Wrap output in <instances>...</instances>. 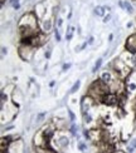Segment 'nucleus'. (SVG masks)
Wrapping results in <instances>:
<instances>
[{"label": "nucleus", "mask_w": 136, "mask_h": 153, "mask_svg": "<svg viewBox=\"0 0 136 153\" xmlns=\"http://www.w3.org/2000/svg\"><path fill=\"white\" fill-rule=\"evenodd\" d=\"M18 33L20 39L28 36H34L41 33L39 29V19L37 18L34 11H28L20 18L18 23Z\"/></svg>", "instance_id": "f257e3e1"}, {"label": "nucleus", "mask_w": 136, "mask_h": 153, "mask_svg": "<svg viewBox=\"0 0 136 153\" xmlns=\"http://www.w3.org/2000/svg\"><path fill=\"white\" fill-rule=\"evenodd\" d=\"M54 15H56V11L52 13L50 9L47 11L41 20H39V29H41V33L48 35L50 34L52 31H54L56 28V22H54Z\"/></svg>", "instance_id": "f03ea898"}, {"label": "nucleus", "mask_w": 136, "mask_h": 153, "mask_svg": "<svg viewBox=\"0 0 136 153\" xmlns=\"http://www.w3.org/2000/svg\"><path fill=\"white\" fill-rule=\"evenodd\" d=\"M107 92H110L108 85L105 84V83H102L100 79L95 80L88 88V95L92 97L95 100H100L102 98V95L106 94Z\"/></svg>", "instance_id": "7ed1b4c3"}, {"label": "nucleus", "mask_w": 136, "mask_h": 153, "mask_svg": "<svg viewBox=\"0 0 136 153\" xmlns=\"http://www.w3.org/2000/svg\"><path fill=\"white\" fill-rule=\"evenodd\" d=\"M69 144H71V138L67 134H64L63 131H58L53 141H52V146H53L57 152L66 151L69 147Z\"/></svg>", "instance_id": "20e7f679"}, {"label": "nucleus", "mask_w": 136, "mask_h": 153, "mask_svg": "<svg viewBox=\"0 0 136 153\" xmlns=\"http://www.w3.org/2000/svg\"><path fill=\"white\" fill-rule=\"evenodd\" d=\"M18 54L23 60L30 62L32 58H33L34 54H35V48L32 47V45H27V44H19Z\"/></svg>", "instance_id": "39448f33"}, {"label": "nucleus", "mask_w": 136, "mask_h": 153, "mask_svg": "<svg viewBox=\"0 0 136 153\" xmlns=\"http://www.w3.org/2000/svg\"><path fill=\"white\" fill-rule=\"evenodd\" d=\"M102 104H105L107 107H115L119 105V94L113 92H107L106 94L102 95V98L100 99Z\"/></svg>", "instance_id": "423d86ee"}, {"label": "nucleus", "mask_w": 136, "mask_h": 153, "mask_svg": "<svg viewBox=\"0 0 136 153\" xmlns=\"http://www.w3.org/2000/svg\"><path fill=\"white\" fill-rule=\"evenodd\" d=\"M125 91H126V94H134V95H136V71L131 72V74L126 78Z\"/></svg>", "instance_id": "0eeeda50"}, {"label": "nucleus", "mask_w": 136, "mask_h": 153, "mask_svg": "<svg viewBox=\"0 0 136 153\" xmlns=\"http://www.w3.org/2000/svg\"><path fill=\"white\" fill-rule=\"evenodd\" d=\"M95 99L92 97H89V95H85V97H82L81 99V111L82 113H86V112H91L95 108Z\"/></svg>", "instance_id": "6e6552de"}, {"label": "nucleus", "mask_w": 136, "mask_h": 153, "mask_svg": "<svg viewBox=\"0 0 136 153\" xmlns=\"http://www.w3.org/2000/svg\"><path fill=\"white\" fill-rule=\"evenodd\" d=\"M125 50H126V52H128V53L134 54V55H136V33L131 34L126 39Z\"/></svg>", "instance_id": "1a4fd4ad"}, {"label": "nucleus", "mask_w": 136, "mask_h": 153, "mask_svg": "<svg viewBox=\"0 0 136 153\" xmlns=\"http://www.w3.org/2000/svg\"><path fill=\"white\" fill-rule=\"evenodd\" d=\"M116 79V76H115V74H113V72L112 71H110V69H105L102 73H101V75H100V80L102 82V83H105V84H107V85H110L111 83L113 82Z\"/></svg>", "instance_id": "9d476101"}, {"label": "nucleus", "mask_w": 136, "mask_h": 153, "mask_svg": "<svg viewBox=\"0 0 136 153\" xmlns=\"http://www.w3.org/2000/svg\"><path fill=\"white\" fill-rule=\"evenodd\" d=\"M82 120H83V124H85L87 128H89V127H92L95 124V116L92 114V112L82 113Z\"/></svg>", "instance_id": "9b49d317"}, {"label": "nucleus", "mask_w": 136, "mask_h": 153, "mask_svg": "<svg viewBox=\"0 0 136 153\" xmlns=\"http://www.w3.org/2000/svg\"><path fill=\"white\" fill-rule=\"evenodd\" d=\"M106 9H105V5H96L93 8V14L96 16H100V18H103L106 15Z\"/></svg>", "instance_id": "f8f14e48"}, {"label": "nucleus", "mask_w": 136, "mask_h": 153, "mask_svg": "<svg viewBox=\"0 0 136 153\" xmlns=\"http://www.w3.org/2000/svg\"><path fill=\"white\" fill-rule=\"evenodd\" d=\"M126 152L127 153H135L136 152V137H132L128 139V143L126 146Z\"/></svg>", "instance_id": "ddd939ff"}, {"label": "nucleus", "mask_w": 136, "mask_h": 153, "mask_svg": "<svg viewBox=\"0 0 136 153\" xmlns=\"http://www.w3.org/2000/svg\"><path fill=\"white\" fill-rule=\"evenodd\" d=\"M124 10L130 15L135 14V8H134V5L130 0H124Z\"/></svg>", "instance_id": "4468645a"}, {"label": "nucleus", "mask_w": 136, "mask_h": 153, "mask_svg": "<svg viewBox=\"0 0 136 153\" xmlns=\"http://www.w3.org/2000/svg\"><path fill=\"white\" fill-rule=\"evenodd\" d=\"M102 64H103V56H101V58H98L96 62H95V65H93V68H92V74H96L97 72L101 69V67H102Z\"/></svg>", "instance_id": "2eb2a0df"}, {"label": "nucleus", "mask_w": 136, "mask_h": 153, "mask_svg": "<svg viewBox=\"0 0 136 153\" xmlns=\"http://www.w3.org/2000/svg\"><path fill=\"white\" fill-rule=\"evenodd\" d=\"M68 131H69V133H71V134H72L73 137H78L80 127H78V124H76V122H73V123H71Z\"/></svg>", "instance_id": "dca6fc26"}, {"label": "nucleus", "mask_w": 136, "mask_h": 153, "mask_svg": "<svg viewBox=\"0 0 136 153\" xmlns=\"http://www.w3.org/2000/svg\"><path fill=\"white\" fill-rule=\"evenodd\" d=\"M81 88V80H77V82H74V84L71 87V89H69V94H74L78 89Z\"/></svg>", "instance_id": "f3484780"}, {"label": "nucleus", "mask_w": 136, "mask_h": 153, "mask_svg": "<svg viewBox=\"0 0 136 153\" xmlns=\"http://www.w3.org/2000/svg\"><path fill=\"white\" fill-rule=\"evenodd\" d=\"M54 40H56L57 43H59V42L62 40L61 31H59V29H58V28H54Z\"/></svg>", "instance_id": "a211bd4d"}, {"label": "nucleus", "mask_w": 136, "mask_h": 153, "mask_svg": "<svg viewBox=\"0 0 136 153\" xmlns=\"http://www.w3.org/2000/svg\"><path fill=\"white\" fill-rule=\"evenodd\" d=\"M67 113H68V117H69V122L71 123H73V122H76V114L72 112V109H67Z\"/></svg>", "instance_id": "6ab92c4d"}, {"label": "nucleus", "mask_w": 136, "mask_h": 153, "mask_svg": "<svg viewBox=\"0 0 136 153\" xmlns=\"http://www.w3.org/2000/svg\"><path fill=\"white\" fill-rule=\"evenodd\" d=\"M50 56H52V47L49 45L47 49H45V52H44V58L47 59V60H49Z\"/></svg>", "instance_id": "aec40b11"}, {"label": "nucleus", "mask_w": 136, "mask_h": 153, "mask_svg": "<svg viewBox=\"0 0 136 153\" xmlns=\"http://www.w3.org/2000/svg\"><path fill=\"white\" fill-rule=\"evenodd\" d=\"M71 67H72V63L71 62H67V63H63V65H62V72L63 73H66L67 71H69Z\"/></svg>", "instance_id": "412c9836"}, {"label": "nucleus", "mask_w": 136, "mask_h": 153, "mask_svg": "<svg viewBox=\"0 0 136 153\" xmlns=\"http://www.w3.org/2000/svg\"><path fill=\"white\" fill-rule=\"evenodd\" d=\"M77 148H78L80 151H85L86 148H87V143H85V142H82V141H80L78 143H77Z\"/></svg>", "instance_id": "4be33fe9"}, {"label": "nucleus", "mask_w": 136, "mask_h": 153, "mask_svg": "<svg viewBox=\"0 0 136 153\" xmlns=\"http://www.w3.org/2000/svg\"><path fill=\"white\" fill-rule=\"evenodd\" d=\"M63 23H64V20H63V18H57V20H56V28H62V25H63Z\"/></svg>", "instance_id": "5701e85b"}, {"label": "nucleus", "mask_w": 136, "mask_h": 153, "mask_svg": "<svg viewBox=\"0 0 136 153\" xmlns=\"http://www.w3.org/2000/svg\"><path fill=\"white\" fill-rule=\"evenodd\" d=\"M111 18H112L111 13H108V14H106L105 16L102 18V19H103V20H102V23H103V24H107V23H110V20H111Z\"/></svg>", "instance_id": "b1692460"}, {"label": "nucleus", "mask_w": 136, "mask_h": 153, "mask_svg": "<svg viewBox=\"0 0 136 153\" xmlns=\"http://www.w3.org/2000/svg\"><path fill=\"white\" fill-rule=\"evenodd\" d=\"M45 116H47V113H45V112L38 113V114H37V122H43V119H44Z\"/></svg>", "instance_id": "393cba45"}, {"label": "nucleus", "mask_w": 136, "mask_h": 153, "mask_svg": "<svg viewBox=\"0 0 136 153\" xmlns=\"http://www.w3.org/2000/svg\"><path fill=\"white\" fill-rule=\"evenodd\" d=\"M8 4L13 8V6H15L17 4H20V0H8Z\"/></svg>", "instance_id": "a878e982"}, {"label": "nucleus", "mask_w": 136, "mask_h": 153, "mask_svg": "<svg viewBox=\"0 0 136 153\" xmlns=\"http://www.w3.org/2000/svg\"><path fill=\"white\" fill-rule=\"evenodd\" d=\"M6 54H8V48H6V47H2V58H4Z\"/></svg>", "instance_id": "bb28decb"}, {"label": "nucleus", "mask_w": 136, "mask_h": 153, "mask_svg": "<svg viewBox=\"0 0 136 153\" xmlns=\"http://www.w3.org/2000/svg\"><path fill=\"white\" fill-rule=\"evenodd\" d=\"M87 42H88V45H92V44L95 43V36L91 35V36L88 38V40H87Z\"/></svg>", "instance_id": "cd10ccee"}, {"label": "nucleus", "mask_w": 136, "mask_h": 153, "mask_svg": "<svg viewBox=\"0 0 136 153\" xmlns=\"http://www.w3.org/2000/svg\"><path fill=\"white\" fill-rule=\"evenodd\" d=\"M117 5H119V8H120V9L124 10V0H119V1H117Z\"/></svg>", "instance_id": "c85d7f7f"}, {"label": "nucleus", "mask_w": 136, "mask_h": 153, "mask_svg": "<svg viewBox=\"0 0 136 153\" xmlns=\"http://www.w3.org/2000/svg\"><path fill=\"white\" fill-rule=\"evenodd\" d=\"M20 8H22V4H17L15 6H13V9H14L15 11H18V10H20Z\"/></svg>", "instance_id": "c756f323"}, {"label": "nucleus", "mask_w": 136, "mask_h": 153, "mask_svg": "<svg viewBox=\"0 0 136 153\" xmlns=\"http://www.w3.org/2000/svg\"><path fill=\"white\" fill-rule=\"evenodd\" d=\"M105 9L107 13H111L112 11V8H111V5H105Z\"/></svg>", "instance_id": "7c9ffc66"}, {"label": "nucleus", "mask_w": 136, "mask_h": 153, "mask_svg": "<svg viewBox=\"0 0 136 153\" xmlns=\"http://www.w3.org/2000/svg\"><path fill=\"white\" fill-rule=\"evenodd\" d=\"M132 27H134V23H132V22H128V23L126 24V28H127V29H130V28H132Z\"/></svg>", "instance_id": "2f4dec72"}, {"label": "nucleus", "mask_w": 136, "mask_h": 153, "mask_svg": "<svg viewBox=\"0 0 136 153\" xmlns=\"http://www.w3.org/2000/svg\"><path fill=\"white\" fill-rule=\"evenodd\" d=\"M56 83H57L56 80H50V82H49V87H50V88H53V87L56 85Z\"/></svg>", "instance_id": "473e14b6"}, {"label": "nucleus", "mask_w": 136, "mask_h": 153, "mask_svg": "<svg viewBox=\"0 0 136 153\" xmlns=\"http://www.w3.org/2000/svg\"><path fill=\"white\" fill-rule=\"evenodd\" d=\"M113 38H115V35H113V34H110V35H108V42L111 43V42L113 40Z\"/></svg>", "instance_id": "72a5a7b5"}, {"label": "nucleus", "mask_w": 136, "mask_h": 153, "mask_svg": "<svg viewBox=\"0 0 136 153\" xmlns=\"http://www.w3.org/2000/svg\"><path fill=\"white\" fill-rule=\"evenodd\" d=\"M11 129H14V126H9L5 128V131H11Z\"/></svg>", "instance_id": "f704fd0d"}, {"label": "nucleus", "mask_w": 136, "mask_h": 153, "mask_svg": "<svg viewBox=\"0 0 136 153\" xmlns=\"http://www.w3.org/2000/svg\"><path fill=\"white\" fill-rule=\"evenodd\" d=\"M71 18H72V10H69V13H68V20Z\"/></svg>", "instance_id": "c9c22d12"}, {"label": "nucleus", "mask_w": 136, "mask_h": 153, "mask_svg": "<svg viewBox=\"0 0 136 153\" xmlns=\"http://www.w3.org/2000/svg\"><path fill=\"white\" fill-rule=\"evenodd\" d=\"M112 153H127V152H124V151H115Z\"/></svg>", "instance_id": "e433bc0d"}]
</instances>
